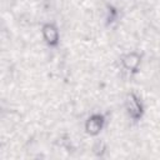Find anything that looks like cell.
<instances>
[{
    "label": "cell",
    "instance_id": "6da1fadb",
    "mask_svg": "<svg viewBox=\"0 0 160 160\" xmlns=\"http://www.w3.org/2000/svg\"><path fill=\"white\" fill-rule=\"evenodd\" d=\"M124 108H125V111H126L128 116L132 121H139L144 116V112H145L144 104H142L141 99L139 98V95L135 94L134 91H130L125 95Z\"/></svg>",
    "mask_w": 160,
    "mask_h": 160
},
{
    "label": "cell",
    "instance_id": "7a4b0ae2",
    "mask_svg": "<svg viewBox=\"0 0 160 160\" xmlns=\"http://www.w3.org/2000/svg\"><path fill=\"white\" fill-rule=\"evenodd\" d=\"M105 122H106V119H105L104 114L94 112L85 120V124H84L85 132L90 136H98L102 131Z\"/></svg>",
    "mask_w": 160,
    "mask_h": 160
},
{
    "label": "cell",
    "instance_id": "3957f363",
    "mask_svg": "<svg viewBox=\"0 0 160 160\" xmlns=\"http://www.w3.org/2000/svg\"><path fill=\"white\" fill-rule=\"evenodd\" d=\"M141 59H142V56L140 52L128 51L120 58V62H121V66L125 71H128L130 74H136L140 69Z\"/></svg>",
    "mask_w": 160,
    "mask_h": 160
},
{
    "label": "cell",
    "instance_id": "277c9868",
    "mask_svg": "<svg viewBox=\"0 0 160 160\" xmlns=\"http://www.w3.org/2000/svg\"><path fill=\"white\" fill-rule=\"evenodd\" d=\"M41 36L49 48H56L60 42V32L55 24L45 22L41 26Z\"/></svg>",
    "mask_w": 160,
    "mask_h": 160
}]
</instances>
